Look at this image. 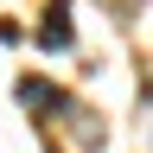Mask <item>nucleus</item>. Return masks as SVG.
I'll return each mask as SVG.
<instances>
[{
    "instance_id": "nucleus-1",
    "label": "nucleus",
    "mask_w": 153,
    "mask_h": 153,
    "mask_svg": "<svg viewBox=\"0 0 153 153\" xmlns=\"http://www.w3.org/2000/svg\"><path fill=\"white\" fill-rule=\"evenodd\" d=\"M13 96H19V108H38V115L64 108V89H57V83H45V76H19V83H13Z\"/></svg>"
},
{
    "instance_id": "nucleus-2",
    "label": "nucleus",
    "mask_w": 153,
    "mask_h": 153,
    "mask_svg": "<svg viewBox=\"0 0 153 153\" xmlns=\"http://www.w3.org/2000/svg\"><path fill=\"white\" fill-rule=\"evenodd\" d=\"M38 45H45V51H64V45H70V7H64V0H51V13H45V32H38Z\"/></svg>"
}]
</instances>
